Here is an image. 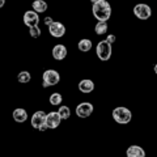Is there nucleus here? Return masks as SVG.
<instances>
[{
    "label": "nucleus",
    "mask_w": 157,
    "mask_h": 157,
    "mask_svg": "<svg viewBox=\"0 0 157 157\" xmlns=\"http://www.w3.org/2000/svg\"><path fill=\"white\" fill-rule=\"evenodd\" d=\"M4 4H6V0H0V8H3Z\"/></svg>",
    "instance_id": "obj_24"
},
{
    "label": "nucleus",
    "mask_w": 157,
    "mask_h": 157,
    "mask_svg": "<svg viewBox=\"0 0 157 157\" xmlns=\"http://www.w3.org/2000/svg\"><path fill=\"white\" fill-rule=\"evenodd\" d=\"M127 157H145V151L140 145H131L126 151Z\"/></svg>",
    "instance_id": "obj_12"
},
{
    "label": "nucleus",
    "mask_w": 157,
    "mask_h": 157,
    "mask_svg": "<svg viewBox=\"0 0 157 157\" xmlns=\"http://www.w3.org/2000/svg\"><path fill=\"white\" fill-rule=\"evenodd\" d=\"M96 54L100 60L102 62H107L113 55V46L111 43H109L107 41H101L98 42V45L96 47Z\"/></svg>",
    "instance_id": "obj_3"
},
{
    "label": "nucleus",
    "mask_w": 157,
    "mask_h": 157,
    "mask_svg": "<svg viewBox=\"0 0 157 157\" xmlns=\"http://www.w3.org/2000/svg\"><path fill=\"white\" fill-rule=\"evenodd\" d=\"M63 102V97L60 93H52L50 96V104L52 106H58V105H62Z\"/></svg>",
    "instance_id": "obj_19"
},
{
    "label": "nucleus",
    "mask_w": 157,
    "mask_h": 157,
    "mask_svg": "<svg viewBox=\"0 0 157 157\" xmlns=\"http://www.w3.org/2000/svg\"><path fill=\"white\" fill-rule=\"evenodd\" d=\"M51 54L55 60H63L67 56V47L64 45H62V43H58V45L52 47Z\"/></svg>",
    "instance_id": "obj_11"
},
{
    "label": "nucleus",
    "mask_w": 157,
    "mask_h": 157,
    "mask_svg": "<svg viewBox=\"0 0 157 157\" xmlns=\"http://www.w3.org/2000/svg\"><path fill=\"white\" fill-rule=\"evenodd\" d=\"M155 72H156V75H157V64L155 66Z\"/></svg>",
    "instance_id": "obj_25"
},
{
    "label": "nucleus",
    "mask_w": 157,
    "mask_h": 157,
    "mask_svg": "<svg viewBox=\"0 0 157 157\" xmlns=\"http://www.w3.org/2000/svg\"><path fill=\"white\" fill-rule=\"evenodd\" d=\"M93 16L97 18V21H107L111 17V7L107 0H98L93 3L92 8Z\"/></svg>",
    "instance_id": "obj_1"
},
{
    "label": "nucleus",
    "mask_w": 157,
    "mask_h": 157,
    "mask_svg": "<svg viewBox=\"0 0 157 157\" xmlns=\"http://www.w3.org/2000/svg\"><path fill=\"white\" fill-rule=\"evenodd\" d=\"M113 119L118 124H128L132 119V113L124 106H118L113 110Z\"/></svg>",
    "instance_id": "obj_2"
},
{
    "label": "nucleus",
    "mask_w": 157,
    "mask_h": 157,
    "mask_svg": "<svg viewBox=\"0 0 157 157\" xmlns=\"http://www.w3.org/2000/svg\"><path fill=\"white\" fill-rule=\"evenodd\" d=\"M24 24L26 26L32 28V26H37L39 24V13H37L36 11H26L24 13Z\"/></svg>",
    "instance_id": "obj_9"
},
{
    "label": "nucleus",
    "mask_w": 157,
    "mask_h": 157,
    "mask_svg": "<svg viewBox=\"0 0 157 157\" xmlns=\"http://www.w3.org/2000/svg\"><path fill=\"white\" fill-rule=\"evenodd\" d=\"M107 21H97L96 26H94V32L98 36H104L107 33Z\"/></svg>",
    "instance_id": "obj_17"
},
{
    "label": "nucleus",
    "mask_w": 157,
    "mask_h": 157,
    "mask_svg": "<svg viewBox=\"0 0 157 157\" xmlns=\"http://www.w3.org/2000/svg\"><path fill=\"white\" fill-rule=\"evenodd\" d=\"M30 123H32L33 128H36L38 131H46L47 130V127H46V113L41 111V110L36 111L32 115Z\"/></svg>",
    "instance_id": "obj_5"
},
{
    "label": "nucleus",
    "mask_w": 157,
    "mask_h": 157,
    "mask_svg": "<svg viewBox=\"0 0 157 157\" xmlns=\"http://www.w3.org/2000/svg\"><path fill=\"white\" fill-rule=\"evenodd\" d=\"M29 34H30V37H33V38H38V37H41L42 30H41V28H39L38 25L37 26H32V28H29Z\"/></svg>",
    "instance_id": "obj_21"
},
{
    "label": "nucleus",
    "mask_w": 157,
    "mask_h": 157,
    "mask_svg": "<svg viewBox=\"0 0 157 157\" xmlns=\"http://www.w3.org/2000/svg\"><path fill=\"white\" fill-rule=\"evenodd\" d=\"M43 22H45V25H46V26H48V25H50V24L52 22V18H51L50 16H46L45 20H43Z\"/></svg>",
    "instance_id": "obj_23"
},
{
    "label": "nucleus",
    "mask_w": 157,
    "mask_h": 157,
    "mask_svg": "<svg viewBox=\"0 0 157 157\" xmlns=\"http://www.w3.org/2000/svg\"><path fill=\"white\" fill-rule=\"evenodd\" d=\"M78 90L81 93H92L94 90V82L89 78H84L78 82Z\"/></svg>",
    "instance_id": "obj_14"
},
{
    "label": "nucleus",
    "mask_w": 157,
    "mask_h": 157,
    "mask_svg": "<svg viewBox=\"0 0 157 157\" xmlns=\"http://www.w3.org/2000/svg\"><path fill=\"white\" fill-rule=\"evenodd\" d=\"M93 110H94V106L90 102H81L76 106V115L78 118H88L93 114Z\"/></svg>",
    "instance_id": "obj_7"
},
{
    "label": "nucleus",
    "mask_w": 157,
    "mask_h": 157,
    "mask_svg": "<svg viewBox=\"0 0 157 157\" xmlns=\"http://www.w3.org/2000/svg\"><path fill=\"white\" fill-rule=\"evenodd\" d=\"M47 3L45 0H34L32 3V8L33 11H36L37 13H45L47 11Z\"/></svg>",
    "instance_id": "obj_15"
},
{
    "label": "nucleus",
    "mask_w": 157,
    "mask_h": 157,
    "mask_svg": "<svg viewBox=\"0 0 157 157\" xmlns=\"http://www.w3.org/2000/svg\"><path fill=\"white\" fill-rule=\"evenodd\" d=\"M48 33L51 34L54 38H62L66 34V26L62 22L58 21H52L48 25Z\"/></svg>",
    "instance_id": "obj_8"
},
{
    "label": "nucleus",
    "mask_w": 157,
    "mask_h": 157,
    "mask_svg": "<svg viewBox=\"0 0 157 157\" xmlns=\"http://www.w3.org/2000/svg\"><path fill=\"white\" fill-rule=\"evenodd\" d=\"M77 47H78V50L82 51V52L90 51V48H92V41H90V39H88V38H82V39L78 41Z\"/></svg>",
    "instance_id": "obj_16"
},
{
    "label": "nucleus",
    "mask_w": 157,
    "mask_h": 157,
    "mask_svg": "<svg viewBox=\"0 0 157 157\" xmlns=\"http://www.w3.org/2000/svg\"><path fill=\"white\" fill-rule=\"evenodd\" d=\"M105 41H107L109 43H111V45H113V43L115 42V36H114V34H109V36L106 37V39H105Z\"/></svg>",
    "instance_id": "obj_22"
},
{
    "label": "nucleus",
    "mask_w": 157,
    "mask_h": 157,
    "mask_svg": "<svg viewBox=\"0 0 157 157\" xmlns=\"http://www.w3.org/2000/svg\"><path fill=\"white\" fill-rule=\"evenodd\" d=\"M60 81V75L55 70H47L42 75V85L43 88H48L52 85H56Z\"/></svg>",
    "instance_id": "obj_4"
},
{
    "label": "nucleus",
    "mask_w": 157,
    "mask_h": 157,
    "mask_svg": "<svg viewBox=\"0 0 157 157\" xmlns=\"http://www.w3.org/2000/svg\"><path fill=\"white\" fill-rule=\"evenodd\" d=\"M134 14L139 20H148L152 16V9L148 4L139 3L134 7Z\"/></svg>",
    "instance_id": "obj_6"
},
{
    "label": "nucleus",
    "mask_w": 157,
    "mask_h": 157,
    "mask_svg": "<svg viewBox=\"0 0 157 157\" xmlns=\"http://www.w3.org/2000/svg\"><path fill=\"white\" fill-rule=\"evenodd\" d=\"M17 80L20 82H22V84H26V82H29L32 80V75H30V72H28V71H21L17 75Z\"/></svg>",
    "instance_id": "obj_18"
},
{
    "label": "nucleus",
    "mask_w": 157,
    "mask_h": 157,
    "mask_svg": "<svg viewBox=\"0 0 157 157\" xmlns=\"http://www.w3.org/2000/svg\"><path fill=\"white\" fill-rule=\"evenodd\" d=\"M58 114L62 119H68V118L71 117V110H70L68 106H60L59 110H58Z\"/></svg>",
    "instance_id": "obj_20"
},
{
    "label": "nucleus",
    "mask_w": 157,
    "mask_h": 157,
    "mask_svg": "<svg viewBox=\"0 0 157 157\" xmlns=\"http://www.w3.org/2000/svg\"><path fill=\"white\" fill-rule=\"evenodd\" d=\"M12 117H13V121H16L17 123H24L28 119V111L25 109H22V107H18V109L13 110Z\"/></svg>",
    "instance_id": "obj_13"
},
{
    "label": "nucleus",
    "mask_w": 157,
    "mask_h": 157,
    "mask_svg": "<svg viewBox=\"0 0 157 157\" xmlns=\"http://www.w3.org/2000/svg\"><path fill=\"white\" fill-rule=\"evenodd\" d=\"M90 2H92V3H96V2H98V0H90Z\"/></svg>",
    "instance_id": "obj_26"
},
{
    "label": "nucleus",
    "mask_w": 157,
    "mask_h": 157,
    "mask_svg": "<svg viewBox=\"0 0 157 157\" xmlns=\"http://www.w3.org/2000/svg\"><path fill=\"white\" fill-rule=\"evenodd\" d=\"M62 122V118L59 117L58 111H51L46 114V127L50 130H54V128H58L59 124Z\"/></svg>",
    "instance_id": "obj_10"
}]
</instances>
